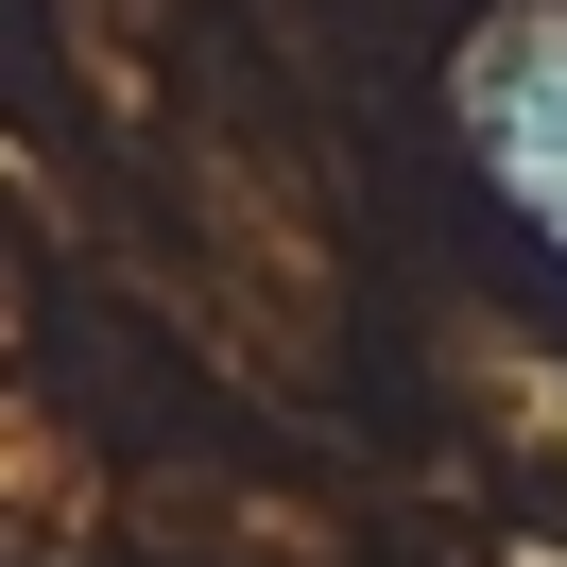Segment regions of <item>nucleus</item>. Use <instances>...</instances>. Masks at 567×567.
<instances>
[{"label":"nucleus","mask_w":567,"mask_h":567,"mask_svg":"<svg viewBox=\"0 0 567 567\" xmlns=\"http://www.w3.org/2000/svg\"><path fill=\"white\" fill-rule=\"evenodd\" d=\"M447 104H464V155L498 173V207H516L533 241L567 258V0H516V18H482Z\"/></svg>","instance_id":"1"}]
</instances>
